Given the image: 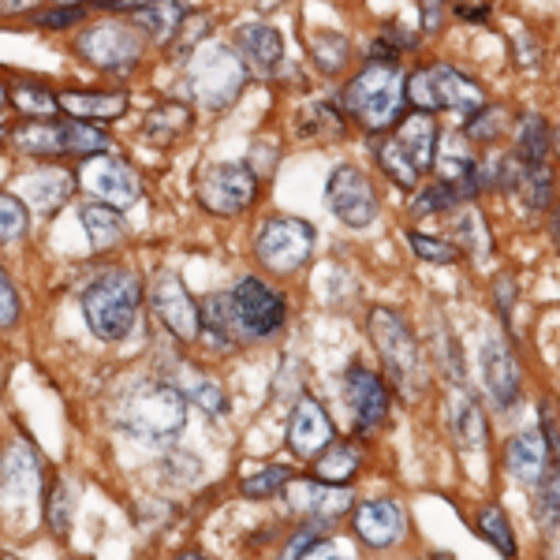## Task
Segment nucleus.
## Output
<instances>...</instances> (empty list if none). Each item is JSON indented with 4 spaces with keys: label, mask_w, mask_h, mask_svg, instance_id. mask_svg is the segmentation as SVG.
<instances>
[{
    "label": "nucleus",
    "mask_w": 560,
    "mask_h": 560,
    "mask_svg": "<svg viewBox=\"0 0 560 560\" xmlns=\"http://www.w3.org/2000/svg\"><path fill=\"white\" fill-rule=\"evenodd\" d=\"M120 427L139 445L168 448L187 427V396L173 382H142L120 404Z\"/></svg>",
    "instance_id": "f257e3e1"
},
{
    "label": "nucleus",
    "mask_w": 560,
    "mask_h": 560,
    "mask_svg": "<svg viewBox=\"0 0 560 560\" xmlns=\"http://www.w3.org/2000/svg\"><path fill=\"white\" fill-rule=\"evenodd\" d=\"M142 306V280L131 269H108L97 280H90L83 292V318L86 329L105 345H116L135 329Z\"/></svg>",
    "instance_id": "f03ea898"
},
{
    "label": "nucleus",
    "mask_w": 560,
    "mask_h": 560,
    "mask_svg": "<svg viewBox=\"0 0 560 560\" xmlns=\"http://www.w3.org/2000/svg\"><path fill=\"white\" fill-rule=\"evenodd\" d=\"M404 102H408V83L393 60H370L348 83L345 108L348 116L366 131H388L400 124Z\"/></svg>",
    "instance_id": "7ed1b4c3"
},
{
    "label": "nucleus",
    "mask_w": 560,
    "mask_h": 560,
    "mask_svg": "<svg viewBox=\"0 0 560 560\" xmlns=\"http://www.w3.org/2000/svg\"><path fill=\"white\" fill-rule=\"evenodd\" d=\"M370 337H374V348H377V355H382V366L393 388L408 404H419L422 393H427V363H422L419 340L411 337L404 318L396 311L377 306V311L370 314Z\"/></svg>",
    "instance_id": "20e7f679"
},
{
    "label": "nucleus",
    "mask_w": 560,
    "mask_h": 560,
    "mask_svg": "<svg viewBox=\"0 0 560 560\" xmlns=\"http://www.w3.org/2000/svg\"><path fill=\"white\" fill-rule=\"evenodd\" d=\"M247 86V65L229 45H198L187 65V90L202 108L224 113Z\"/></svg>",
    "instance_id": "39448f33"
},
{
    "label": "nucleus",
    "mask_w": 560,
    "mask_h": 560,
    "mask_svg": "<svg viewBox=\"0 0 560 560\" xmlns=\"http://www.w3.org/2000/svg\"><path fill=\"white\" fill-rule=\"evenodd\" d=\"M224 295H229V314L240 340H266L284 329L288 322L284 295L273 284H266L261 277H240V284Z\"/></svg>",
    "instance_id": "423d86ee"
},
{
    "label": "nucleus",
    "mask_w": 560,
    "mask_h": 560,
    "mask_svg": "<svg viewBox=\"0 0 560 560\" xmlns=\"http://www.w3.org/2000/svg\"><path fill=\"white\" fill-rule=\"evenodd\" d=\"M142 49H147V38L135 31V23H120V20L94 23L75 38L79 57L90 60L94 68L108 71V75H131L142 65Z\"/></svg>",
    "instance_id": "0eeeda50"
},
{
    "label": "nucleus",
    "mask_w": 560,
    "mask_h": 560,
    "mask_svg": "<svg viewBox=\"0 0 560 560\" xmlns=\"http://www.w3.org/2000/svg\"><path fill=\"white\" fill-rule=\"evenodd\" d=\"M314 255V224L303 217L277 213L269 221H261L255 236V258L269 273H295L303 269Z\"/></svg>",
    "instance_id": "6e6552de"
},
{
    "label": "nucleus",
    "mask_w": 560,
    "mask_h": 560,
    "mask_svg": "<svg viewBox=\"0 0 560 560\" xmlns=\"http://www.w3.org/2000/svg\"><path fill=\"white\" fill-rule=\"evenodd\" d=\"M408 102L422 113H438V108H453V113H478L482 108V86L471 83L464 71L453 65H430L419 68L408 79Z\"/></svg>",
    "instance_id": "1a4fd4ad"
},
{
    "label": "nucleus",
    "mask_w": 560,
    "mask_h": 560,
    "mask_svg": "<svg viewBox=\"0 0 560 560\" xmlns=\"http://www.w3.org/2000/svg\"><path fill=\"white\" fill-rule=\"evenodd\" d=\"M258 198V176L250 165L240 161H224V165H210L198 176V202L202 210L217 217H240L255 206Z\"/></svg>",
    "instance_id": "9d476101"
},
{
    "label": "nucleus",
    "mask_w": 560,
    "mask_h": 560,
    "mask_svg": "<svg viewBox=\"0 0 560 560\" xmlns=\"http://www.w3.org/2000/svg\"><path fill=\"white\" fill-rule=\"evenodd\" d=\"M79 184H83L97 202L113 206V210H131L142 195L139 173H135L128 161L113 158V153H94V158H86Z\"/></svg>",
    "instance_id": "9b49d317"
},
{
    "label": "nucleus",
    "mask_w": 560,
    "mask_h": 560,
    "mask_svg": "<svg viewBox=\"0 0 560 560\" xmlns=\"http://www.w3.org/2000/svg\"><path fill=\"white\" fill-rule=\"evenodd\" d=\"M325 206L348 224V229H366L377 217V191L366 179V173L351 165L332 168L329 184H325Z\"/></svg>",
    "instance_id": "f8f14e48"
},
{
    "label": "nucleus",
    "mask_w": 560,
    "mask_h": 560,
    "mask_svg": "<svg viewBox=\"0 0 560 560\" xmlns=\"http://www.w3.org/2000/svg\"><path fill=\"white\" fill-rule=\"evenodd\" d=\"M150 306L158 322L173 332L176 340H195L202 329V306L191 300L187 284L176 273H161L150 284Z\"/></svg>",
    "instance_id": "ddd939ff"
},
{
    "label": "nucleus",
    "mask_w": 560,
    "mask_h": 560,
    "mask_svg": "<svg viewBox=\"0 0 560 560\" xmlns=\"http://www.w3.org/2000/svg\"><path fill=\"white\" fill-rule=\"evenodd\" d=\"M337 441V427L325 415V408L314 396H300L292 411V422H288V448H292L300 459H314L322 448H329Z\"/></svg>",
    "instance_id": "4468645a"
},
{
    "label": "nucleus",
    "mask_w": 560,
    "mask_h": 560,
    "mask_svg": "<svg viewBox=\"0 0 560 560\" xmlns=\"http://www.w3.org/2000/svg\"><path fill=\"white\" fill-rule=\"evenodd\" d=\"M404 509L388 497H377V501H363L355 512H351V530H355L359 541H366L370 549H388L404 538Z\"/></svg>",
    "instance_id": "2eb2a0df"
},
{
    "label": "nucleus",
    "mask_w": 560,
    "mask_h": 560,
    "mask_svg": "<svg viewBox=\"0 0 560 560\" xmlns=\"http://www.w3.org/2000/svg\"><path fill=\"white\" fill-rule=\"evenodd\" d=\"M345 396L355 411V433H374L382 422L388 419V388L377 374H370L366 366H351L348 382H345Z\"/></svg>",
    "instance_id": "dca6fc26"
},
{
    "label": "nucleus",
    "mask_w": 560,
    "mask_h": 560,
    "mask_svg": "<svg viewBox=\"0 0 560 560\" xmlns=\"http://www.w3.org/2000/svg\"><path fill=\"white\" fill-rule=\"evenodd\" d=\"M388 139L396 142V150L404 153V161H408L419 176L427 173L433 165V158H438V124H433V116L422 113V108L400 116V124H396Z\"/></svg>",
    "instance_id": "f3484780"
},
{
    "label": "nucleus",
    "mask_w": 560,
    "mask_h": 560,
    "mask_svg": "<svg viewBox=\"0 0 560 560\" xmlns=\"http://www.w3.org/2000/svg\"><path fill=\"white\" fill-rule=\"evenodd\" d=\"M79 187V176L71 173L65 165H45V168H34L31 176H23L20 191H23V202L38 213H52L75 195Z\"/></svg>",
    "instance_id": "a211bd4d"
},
{
    "label": "nucleus",
    "mask_w": 560,
    "mask_h": 560,
    "mask_svg": "<svg viewBox=\"0 0 560 560\" xmlns=\"http://www.w3.org/2000/svg\"><path fill=\"white\" fill-rule=\"evenodd\" d=\"M57 105L65 108L71 120L108 124L128 113L131 97H128V90H60Z\"/></svg>",
    "instance_id": "6ab92c4d"
},
{
    "label": "nucleus",
    "mask_w": 560,
    "mask_h": 560,
    "mask_svg": "<svg viewBox=\"0 0 560 560\" xmlns=\"http://www.w3.org/2000/svg\"><path fill=\"white\" fill-rule=\"evenodd\" d=\"M42 486V464L38 456L26 445H12L4 456H0V497L8 504H23L38 493Z\"/></svg>",
    "instance_id": "aec40b11"
},
{
    "label": "nucleus",
    "mask_w": 560,
    "mask_h": 560,
    "mask_svg": "<svg viewBox=\"0 0 560 560\" xmlns=\"http://www.w3.org/2000/svg\"><path fill=\"white\" fill-rule=\"evenodd\" d=\"M288 497H292V509L306 512V516H314L318 523H329L337 516H345V512L351 509V490H345V486H332V482H322V478H314V482H300L284 486Z\"/></svg>",
    "instance_id": "412c9836"
},
{
    "label": "nucleus",
    "mask_w": 560,
    "mask_h": 560,
    "mask_svg": "<svg viewBox=\"0 0 560 560\" xmlns=\"http://www.w3.org/2000/svg\"><path fill=\"white\" fill-rule=\"evenodd\" d=\"M549 464H553V453H549V438L541 427H527L512 441L509 448V471L520 478L523 486H538L546 478Z\"/></svg>",
    "instance_id": "4be33fe9"
},
{
    "label": "nucleus",
    "mask_w": 560,
    "mask_h": 560,
    "mask_svg": "<svg viewBox=\"0 0 560 560\" xmlns=\"http://www.w3.org/2000/svg\"><path fill=\"white\" fill-rule=\"evenodd\" d=\"M128 15H131L135 31H139L147 42L173 45L179 23L187 20V8L179 4V0H142V4L135 8V12H128Z\"/></svg>",
    "instance_id": "5701e85b"
},
{
    "label": "nucleus",
    "mask_w": 560,
    "mask_h": 560,
    "mask_svg": "<svg viewBox=\"0 0 560 560\" xmlns=\"http://www.w3.org/2000/svg\"><path fill=\"white\" fill-rule=\"evenodd\" d=\"M236 42H240L243 65H250L255 71H261V75L277 71L280 60H284V42H280V34L269 23H247V26H240Z\"/></svg>",
    "instance_id": "b1692460"
},
{
    "label": "nucleus",
    "mask_w": 560,
    "mask_h": 560,
    "mask_svg": "<svg viewBox=\"0 0 560 560\" xmlns=\"http://www.w3.org/2000/svg\"><path fill=\"white\" fill-rule=\"evenodd\" d=\"M482 374H486V388L501 408L520 400V370H516V359L509 355V348L501 340H490L482 351Z\"/></svg>",
    "instance_id": "393cba45"
},
{
    "label": "nucleus",
    "mask_w": 560,
    "mask_h": 560,
    "mask_svg": "<svg viewBox=\"0 0 560 560\" xmlns=\"http://www.w3.org/2000/svg\"><path fill=\"white\" fill-rule=\"evenodd\" d=\"M8 139L31 158H65L68 153L65 120H26L15 131H8Z\"/></svg>",
    "instance_id": "a878e982"
},
{
    "label": "nucleus",
    "mask_w": 560,
    "mask_h": 560,
    "mask_svg": "<svg viewBox=\"0 0 560 560\" xmlns=\"http://www.w3.org/2000/svg\"><path fill=\"white\" fill-rule=\"evenodd\" d=\"M79 224H83V232H86V240L94 250H108V247H116V243H124V236H128V224H124L120 210H113V206H105V202L79 206Z\"/></svg>",
    "instance_id": "bb28decb"
},
{
    "label": "nucleus",
    "mask_w": 560,
    "mask_h": 560,
    "mask_svg": "<svg viewBox=\"0 0 560 560\" xmlns=\"http://www.w3.org/2000/svg\"><path fill=\"white\" fill-rule=\"evenodd\" d=\"M142 128H147L150 142L168 147V142H176L179 135L191 128V108H187L184 102H161L147 113V124H142Z\"/></svg>",
    "instance_id": "cd10ccee"
},
{
    "label": "nucleus",
    "mask_w": 560,
    "mask_h": 560,
    "mask_svg": "<svg viewBox=\"0 0 560 560\" xmlns=\"http://www.w3.org/2000/svg\"><path fill=\"white\" fill-rule=\"evenodd\" d=\"M359 464H363V456H359L355 445L332 441L329 448H322V453L314 456V478H322V482H332V486H345L348 478L359 475Z\"/></svg>",
    "instance_id": "c85d7f7f"
},
{
    "label": "nucleus",
    "mask_w": 560,
    "mask_h": 560,
    "mask_svg": "<svg viewBox=\"0 0 560 560\" xmlns=\"http://www.w3.org/2000/svg\"><path fill=\"white\" fill-rule=\"evenodd\" d=\"M176 385L184 388L187 400H195L198 408H202L206 415H224V411H229V396H224V388L217 385L213 377H206L202 370H195V366H179Z\"/></svg>",
    "instance_id": "c756f323"
},
{
    "label": "nucleus",
    "mask_w": 560,
    "mask_h": 560,
    "mask_svg": "<svg viewBox=\"0 0 560 560\" xmlns=\"http://www.w3.org/2000/svg\"><path fill=\"white\" fill-rule=\"evenodd\" d=\"M8 102L20 108L23 116H31V120H52L57 116V94L52 90H45L38 83H15L8 90Z\"/></svg>",
    "instance_id": "7c9ffc66"
},
{
    "label": "nucleus",
    "mask_w": 560,
    "mask_h": 560,
    "mask_svg": "<svg viewBox=\"0 0 560 560\" xmlns=\"http://www.w3.org/2000/svg\"><path fill=\"white\" fill-rule=\"evenodd\" d=\"M549 153V128L538 113H527L516 128V158L520 161H546Z\"/></svg>",
    "instance_id": "2f4dec72"
},
{
    "label": "nucleus",
    "mask_w": 560,
    "mask_h": 560,
    "mask_svg": "<svg viewBox=\"0 0 560 560\" xmlns=\"http://www.w3.org/2000/svg\"><path fill=\"white\" fill-rule=\"evenodd\" d=\"M68 131V153H79V158H94V153H108L113 150V139L90 120H65Z\"/></svg>",
    "instance_id": "473e14b6"
},
{
    "label": "nucleus",
    "mask_w": 560,
    "mask_h": 560,
    "mask_svg": "<svg viewBox=\"0 0 560 560\" xmlns=\"http://www.w3.org/2000/svg\"><path fill=\"white\" fill-rule=\"evenodd\" d=\"M292 467H284V464H273V467H261V471L255 475H247L240 482V493L243 497H250V501H266V497H273L284 490L288 482H292Z\"/></svg>",
    "instance_id": "72a5a7b5"
},
{
    "label": "nucleus",
    "mask_w": 560,
    "mask_h": 560,
    "mask_svg": "<svg viewBox=\"0 0 560 560\" xmlns=\"http://www.w3.org/2000/svg\"><path fill=\"white\" fill-rule=\"evenodd\" d=\"M478 535H482L497 553L512 557L516 553V538H512V527H509V516H504L497 504H486L482 512H478Z\"/></svg>",
    "instance_id": "f704fd0d"
},
{
    "label": "nucleus",
    "mask_w": 560,
    "mask_h": 560,
    "mask_svg": "<svg viewBox=\"0 0 560 560\" xmlns=\"http://www.w3.org/2000/svg\"><path fill=\"white\" fill-rule=\"evenodd\" d=\"M71 516H75V497H71L68 482H52L45 493V520H49L52 535H68Z\"/></svg>",
    "instance_id": "c9c22d12"
},
{
    "label": "nucleus",
    "mask_w": 560,
    "mask_h": 560,
    "mask_svg": "<svg viewBox=\"0 0 560 560\" xmlns=\"http://www.w3.org/2000/svg\"><path fill=\"white\" fill-rule=\"evenodd\" d=\"M374 153H377V165L385 168V176L393 179V184H400V187H415V184H419V173H415L408 161H404V153L396 150V142L388 139V135H385V139H377Z\"/></svg>",
    "instance_id": "e433bc0d"
},
{
    "label": "nucleus",
    "mask_w": 560,
    "mask_h": 560,
    "mask_svg": "<svg viewBox=\"0 0 560 560\" xmlns=\"http://www.w3.org/2000/svg\"><path fill=\"white\" fill-rule=\"evenodd\" d=\"M26 224H31V210H26L23 198L0 191V247L20 240L26 232Z\"/></svg>",
    "instance_id": "4c0bfd02"
},
{
    "label": "nucleus",
    "mask_w": 560,
    "mask_h": 560,
    "mask_svg": "<svg viewBox=\"0 0 560 560\" xmlns=\"http://www.w3.org/2000/svg\"><path fill=\"white\" fill-rule=\"evenodd\" d=\"M314 60H318V68L329 71V75L345 71L351 60L348 38H340V34H318V38H314Z\"/></svg>",
    "instance_id": "58836bf2"
},
{
    "label": "nucleus",
    "mask_w": 560,
    "mask_h": 560,
    "mask_svg": "<svg viewBox=\"0 0 560 560\" xmlns=\"http://www.w3.org/2000/svg\"><path fill=\"white\" fill-rule=\"evenodd\" d=\"M456 232H459V243H464L471 258H486V255H490L493 243H490V232H486V217L478 213V210H467L464 217H459Z\"/></svg>",
    "instance_id": "ea45409f"
},
{
    "label": "nucleus",
    "mask_w": 560,
    "mask_h": 560,
    "mask_svg": "<svg viewBox=\"0 0 560 560\" xmlns=\"http://www.w3.org/2000/svg\"><path fill=\"white\" fill-rule=\"evenodd\" d=\"M408 243L411 250L419 255L422 261H430V266H453L459 258V247L448 240H433V236H422V232H408Z\"/></svg>",
    "instance_id": "a19ab883"
},
{
    "label": "nucleus",
    "mask_w": 560,
    "mask_h": 560,
    "mask_svg": "<svg viewBox=\"0 0 560 560\" xmlns=\"http://www.w3.org/2000/svg\"><path fill=\"white\" fill-rule=\"evenodd\" d=\"M453 427H456V438L464 441L467 448H482L486 445V419H482V408H478L475 400H467L464 408L456 411Z\"/></svg>",
    "instance_id": "79ce46f5"
},
{
    "label": "nucleus",
    "mask_w": 560,
    "mask_h": 560,
    "mask_svg": "<svg viewBox=\"0 0 560 560\" xmlns=\"http://www.w3.org/2000/svg\"><path fill=\"white\" fill-rule=\"evenodd\" d=\"M213 31V20L206 12H198V15H191L187 12V20L179 23V31H176V38H173V49L179 52V57H191V52L202 45V38L206 34Z\"/></svg>",
    "instance_id": "37998d69"
},
{
    "label": "nucleus",
    "mask_w": 560,
    "mask_h": 560,
    "mask_svg": "<svg viewBox=\"0 0 560 560\" xmlns=\"http://www.w3.org/2000/svg\"><path fill=\"white\" fill-rule=\"evenodd\" d=\"M459 202V195H456V187L453 184H445L441 179L438 187H427L419 198H415V206H411V213L415 217H430V213H445V210H453V206Z\"/></svg>",
    "instance_id": "c03bdc74"
},
{
    "label": "nucleus",
    "mask_w": 560,
    "mask_h": 560,
    "mask_svg": "<svg viewBox=\"0 0 560 560\" xmlns=\"http://www.w3.org/2000/svg\"><path fill=\"white\" fill-rule=\"evenodd\" d=\"M90 15V8L83 4H57L49 8V12H34V26H42V31H68V26L83 23Z\"/></svg>",
    "instance_id": "a18cd8bd"
},
{
    "label": "nucleus",
    "mask_w": 560,
    "mask_h": 560,
    "mask_svg": "<svg viewBox=\"0 0 560 560\" xmlns=\"http://www.w3.org/2000/svg\"><path fill=\"white\" fill-rule=\"evenodd\" d=\"M504 128V113L501 108H482L478 116H471V124H467V139L475 142H493L497 135Z\"/></svg>",
    "instance_id": "49530a36"
},
{
    "label": "nucleus",
    "mask_w": 560,
    "mask_h": 560,
    "mask_svg": "<svg viewBox=\"0 0 560 560\" xmlns=\"http://www.w3.org/2000/svg\"><path fill=\"white\" fill-rule=\"evenodd\" d=\"M20 292H15V284H12V277L0 269V329H8V325H15L20 322Z\"/></svg>",
    "instance_id": "de8ad7c7"
},
{
    "label": "nucleus",
    "mask_w": 560,
    "mask_h": 560,
    "mask_svg": "<svg viewBox=\"0 0 560 560\" xmlns=\"http://www.w3.org/2000/svg\"><path fill=\"white\" fill-rule=\"evenodd\" d=\"M306 113H311L314 120H318V135H325V131L340 135V131H345V124L337 120V108H332V105L318 102V105H311V108H306ZM295 128H300V135H314V128H306V124H295Z\"/></svg>",
    "instance_id": "09e8293b"
},
{
    "label": "nucleus",
    "mask_w": 560,
    "mask_h": 560,
    "mask_svg": "<svg viewBox=\"0 0 560 560\" xmlns=\"http://www.w3.org/2000/svg\"><path fill=\"white\" fill-rule=\"evenodd\" d=\"M318 538H322V527H303V530H295L292 541L284 546V557H311V553H318Z\"/></svg>",
    "instance_id": "8fccbe9b"
},
{
    "label": "nucleus",
    "mask_w": 560,
    "mask_h": 560,
    "mask_svg": "<svg viewBox=\"0 0 560 560\" xmlns=\"http://www.w3.org/2000/svg\"><path fill=\"white\" fill-rule=\"evenodd\" d=\"M493 295H497V311H501V318L509 322L512 318V306H516V280H512V277H497Z\"/></svg>",
    "instance_id": "3c124183"
},
{
    "label": "nucleus",
    "mask_w": 560,
    "mask_h": 560,
    "mask_svg": "<svg viewBox=\"0 0 560 560\" xmlns=\"http://www.w3.org/2000/svg\"><path fill=\"white\" fill-rule=\"evenodd\" d=\"M45 0H0V15H34Z\"/></svg>",
    "instance_id": "603ef678"
},
{
    "label": "nucleus",
    "mask_w": 560,
    "mask_h": 560,
    "mask_svg": "<svg viewBox=\"0 0 560 560\" xmlns=\"http://www.w3.org/2000/svg\"><path fill=\"white\" fill-rule=\"evenodd\" d=\"M4 105H8V83L0 79V108H4Z\"/></svg>",
    "instance_id": "864d4df0"
},
{
    "label": "nucleus",
    "mask_w": 560,
    "mask_h": 560,
    "mask_svg": "<svg viewBox=\"0 0 560 560\" xmlns=\"http://www.w3.org/2000/svg\"><path fill=\"white\" fill-rule=\"evenodd\" d=\"M553 229H557V247H560V213H557V221H553Z\"/></svg>",
    "instance_id": "5fc2aeb1"
},
{
    "label": "nucleus",
    "mask_w": 560,
    "mask_h": 560,
    "mask_svg": "<svg viewBox=\"0 0 560 560\" xmlns=\"http://www.w3.org/2000/svg\"><path fill=\"white\" fill-rule=\"evenodd\" d=\"M4 139H8V131H4V128H0V142H4Z\"/></svg>",
    "instance_id": "6e6d98bb"
}]
</instances>
